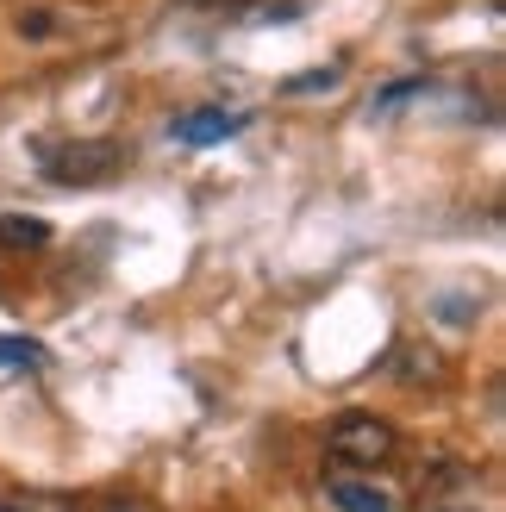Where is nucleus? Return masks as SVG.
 <instances>
[{"label": "nucleus", "mask_w": 506, "mask_h": 512, "mask_svg": "<svg viewBox=\"0 0 506 512\" xmlns=\"http://www.w3.org/2000/svg\"><path fill=\"white\" fill-rule=\"evenodd\" d=\"M0 363H38V344L32 338H0Z\"/></svg>", "instance_id": "0eeeda50"}, {"label": "nucleus", "mask_w": 506, "mask_h": 512, "mask_svg": "<svg viewBox=\"0 0 506 512\" xmlns=\"http://www.w3.org/2000/svg\"><path fill=\"white\" fill-rule=\"evenodd\" d=\"M0 244H7V250H38V244H50V225L25 219V213H7V219H0Z\"/></svg>", "instance_id": "423d86ee"}, {"label": "nucleus", "mask_w": 506, "mask_h": 512, "mask_svg": "<svg viewBox=\"0 0 506 512\" xmlns=\"http://www.w3.org/2000/svg\"><path fill=\"white\" fill-rule=\"evenodd\" d=\"M0 512H7V506H0Z\"/></svg>", "instance_id": "9d476101"}, {"label": "nucleus", "mask_w": 506, "mask_h": 512, "mask_svg": "<svg viewBox=\"0 0 506 512\" xmlns=\"http://www.w3.org/2000/svg\"><path fill=\"white\" fill-rule=\"evenodd\" d=\"M19 32H32V38H44V32H50V19H44V13H25V19H19Z\"/></svg>", "instance_id": "1a4fd4ad"}, {"label": "nucleus", "mask_w": 506, "mask_h": 512, "mask_svg": "<svg viewBox=\"0 0 506 512\" xmlns=\"http://www.w3.org/2000/svg\"><path fill=\"white\" fill-rule=\"evenodd\" d=\"M125 169V150L107 144V138H88V144H63L44 157V175L63 188H94V182H113V175Z\"/></svg>", "instance_id": "f03ea898"}, {"label": "nucleus", "mask_w": 506, "mask_h": 512, "mask_svg": "<svg viewBox=\"0 0 506 512\" xmlns=\"http://www.w3.org/2000/svg\"><path fill=\"white\" fill-rule=\"evenodd\" d=\"M325 450H332V463L357 469V475H375L400 450V431L388 419H375V413H344V419H332V431H325Z\"/></svg>", "instance_id": "f257e3e1"}, {"label": "nucleus", "mask_w": 506, "mask_h": 512, "mask_svg": "<svg viewBox=\"0 0 506 512\" xmlns=\"http://www.w3.org/2000/svg\"><path fill=\"white\" fill-rule=\"evenodd\" d=\"M407 512H482V481H475V469H463V463H438L419 481Z\"/></svg>", "instance_id": "7ed1b4c3"}, {"label": "nucleus", "mask_w": 506, "mask_h": 512, "mask_svg": "<svg viewBox=\"0 0 506 512\" xmlns=\"http://www.w3.org/2000/svg\"><path fill=\"white\" fill-rule=\"evenodd\" d=\"M94 512H157L150 500H132V494H119V500H100Z\"/></svg>", "instance_id": "6e6552de"}, {"label": "nucleus", "mask_w": 506, "mask_h": 512, "mask_svg": "<svg viewBox=\"0 0 506 512\" xmlns=\"http://www.w3.org/2000/svg\"><path fill=\"white\" fill-rule=\"evenodd\" d=\"M325 506L332 512H394V494L375 475L344 469V475H325Z\"/></svg>", "instance_id": "20e7f679"}, {"label": "nucleus", "mask_w": 506, "mask_h": 512, "mask_svg": "<svg viewBox=\"0 0 506 512\" xmlns=\"http://www.w3.org/2000/svg\"><path fill=\"white\" fill-rule=\"evenodd\" d=\"M169 132H175V144H219V138L244 132V119L238 113H182Z\"/></svg>", "instance_id": "39448f33"}]
</instances>
